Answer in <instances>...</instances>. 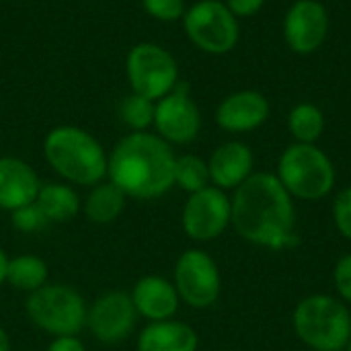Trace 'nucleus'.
<instances>
[{
	"mask_svg": "<svg viewBox=\"0 0 351 351\" xmlns=\"http://www.w3.org/2000/svg\"><path fill=\"white\" fill-rule=\"evenodd\" d=\"M49 278V269L47 263L37 257V255H16L12 259H8V267H6V282L21 292H35L41 286L47 284Z\"/></svg>",
	"mask_w": 351,
	"mask_h": 351,
	"instance_id": "nucleus-21",
	"label": "nucleus"
},
{
	"mask_svg": "<svg viewBox=\"0 0 351 351\" xmlns=\"http://www.w3.org/2000/svg\"><path fill=\"white\" fill-rule=\"evenodd\" d=\"M23 351H31V350H23Z\"/></svg>",
	"mask_w": 351,
	"mask_h": 351,
	"instance_id": "nucleus-34",
	"label": "nucleus"
},
{
	"mask_svg": "<svg viewBox=\"0 0 351 351\" xmlns=\"http://www.w3.org/2000/svg\"><path fill=\"white\" fill-rule=\"evenodd\" d=\"M224 4L237 19H247L257 14L263 8L265 0H224Z\"/></svg>",
	"mask_w": 351,
	"mask_h": 351,
	"instance_id": "nucleus-29",
	"label": "nucleus"
},
{
	"mask_svg": "<svg viewBox=\"0 0 351 351\" xmlns=\"http://www.w3.org/2000/svg\"><path fill=\"white\" fill-rule=\"evenodd\" d=\"M6 267H8V255L4 253V249H0V286L6 282Z\"/></svg>",
	"mask_w": 351,
	"mask_h": 351,
	"instance_id": "nucleus-31",
	"label": "nucleus"
},
{
	"mask_svg": "<svg viewBox=\"0 0 351 351\" xmlns=\"http://www.w3.org/2000/svg\"><path fill=\"white\" fill-rule=\"evenodd\" d=\"M138 323L132 296L125 292H107L99 296L86 313V329L101 343L125 341Z\"/></svg>",
	"mask_w": 351,
	"mask_h": 351,
	"instance_id": "nucleus-12",
	"label": "nucleus"
},
{
	"mask_svg": "<svg viewBox=\"0 0 351 351\" xmlns=\"http://www.w3.org/2000/svg\"><path fill=\"white\" fill-rule=\"evenodd\" d=\"M10 220H12V226L21 232H39L41 228L49 224L35 202L10 212Z\"/></svg>",
	"mask_w": 351,
	"mask_h": 351,
	"instance_id": "nucleus-25",
	"label": "nucleus"
},
{
	"mask_svg": "<svg viewBox=\"0 0 351 351\" xmlns=\"http://www.w3.org/2000/svg\"><path fill=\"white\" fill-rule=\"evenodd\" d=\"M41 181L33 167L16 156H0V210L14 212L33 204Z\"/></svg>",
	"mask_w": 351,
	"mask_h": 351,
	"instance_id": "nucleus-16",
	"label": "nucleus"
},
{
	"mask_svg": "<svg viewBox=\"0 0 351 351\" xmlns=\"http://www.w3.org/2000/svg\"><path fill=\"white\" fill-rule=\"evenodd\" d=\"M288 130L300 144H315L325 130V115L313 103L296 105L288 115Z\"/></svg>",
	"mask_w": 351,
	"mask_h": 351,
	"instance_id": "nucleus-22",
	"label": "nucleus"
},
{
	"mask_svg": "<svg viewBox=\"0 0 351 351\" xmlns=\"http://www.w3.org/2000/svg\"><path fill=\"white\" fill-rule=\"evenodd\" d=\"M130 296H132L138 317L148 319V323L173 319L181 304L175 284L160 276L140 278L136 286L132 288Z\"/></svg>",
	"mask_w": 351,
	"mask_h": 351,
	"instance_id": "nucleus-15",
	"label": "nucleus"
},
{
	"mask_svg": "<svg viewBox=\"0 0 351 351\" xmlns=\"http://www.w3.org/2000/svg\"><path fill=\"white\" fill-rule=\"evenodd\" d=\"M269 117V101L257 90L228 95L216 109V123L230 134L253 132Z\"/></svg>",
	"mask_w": 351,
	"mask_h": 351,
	"instance_id": "nucleus-14",
	"label": "nucleus"
},
{
	"mask_svg": "<svg viewBox=\"0 0 351 351\" xmlns=\"http://www.w3.org/2000/svg\"><path fill=\"white\" fill-rule=\"evenodd\" d=\"M333 218L337 230L351 241V187L343 189L333 206Z\"/></svg>",
	"mask_w": 351,
	"mask_h": 351,
	"instance_id": "nucleus-27",
	"label": "nucleus"
},
{
	"mask_svg": "<svg viewBox=\"0 0 351 351\" xmlns=\"http://www.w3.org/2000/svg\"><path fill=\"white\" fill-rule=\"evenodd\" d=\"M25 313L39 331L64 337L78 335L86 327L88 306L76 288L66 284H45L27 296Z\"/></svg>",
	"mask_w": 351,
	"mask_h": 351,
	"instance_id": "nucleus-5",
	"label": "nucleus"
},
{
	"mask_svg": "<svg viewBox=\"0 0 351 351\" xmlns=\"http://www.w3.org/2000/svg\"><path fill=\"white\" fill-rule=\"evenodd\" d=\"M125 74L132 93L158 101L179 84V66L171 51L158 43H138L125 58Z\"/></svg>",
	"mask_w": 351,
	"mask_h": 351,
	"instance_id": "nucleus-8",
	"label": "nucleus"
},
{
	"mask_svg": "<svg viewBox=\"0 0 351 351\" xmlns=\"http://www.w3.org/2000/svg\"><path fill=\"white\" fill-rule=\"evenodd\" d=\"M175 152L150 132H130L107 156V179L132 199H156L175 185Z\"/></svg>",
	"mask_w": 351,
	"mask_h": 351,
	"instance_id": "nucleus-2",
	"label": "nucleus"
},
{
	"mask_svg": "<svg viewBox=\"0 0 351 351\" xmlns=\"http://www.w3.org/2000/svg\"><path fill=\"white\" fill-rule=\"evenodd\" d=\"M125 199L128 197L119 187H115L111 181H101L90 187L84 199V216L93 224H111L123 212Z\"/></svg>",
	"mask_w": 351,
	"mask_h": 351,
	"instance_id": "nucleus-20",
	"label": "nucleus"
},
{
	"mask_svg": "<svg viewBox=\"0 0 351 351\" xmlns=\"http://www.w3.org/2000/svg\"><path fill=\"white\" fill-rule=\"evenodd\" d=\"M230 206V224L253 245L282 249L294 237V202L278 175L253 173L237 187Z\"/></svg>",
	"mask_w": 351,
	"mask_h": 351,
	"instance_id": "nucleus-1",
	"label": "nucleus"
},
{
	"mask_svg": "<svg viewBox=\"0 0 351 351\" xmlns=\"http://www.w3.org/2000/svg\"><path fill=\"white\" fill-rule=\"evenodd\" d=\"M278 179L290 195L315 202L331 193L335 185V167L331 158L315 144H292L278 162Z\"/></svg>",
	"mask_w": 351,
	"mask_h": 351,
	"instance_id": "nucleus-6",
	"label": "nucleus"
},
{
	"mask_svg": "<svg viewBox=\"0 0 351 351\" xmlns=\"http://www.w3.org/2000/svg\"><path fill=\"white\" fill-rule=\"evenodd\" d=\"M0 351H10V339L8 333L0 327Z\"/></svg>",
	"mask_w": 351,
	"mask_h": 351,
	"instance_id": "nucleus-32",
	"label": "nucleus"
},
{
	"mask_svg": "<svg viewBox=\"0 0 351 351\" xmlns=\"http://www.w3.org/2000/svg\"><path fill=\"white\" fill-rule=\"evenodd\" d=\"M47 165L70 185L95 187L107 177V152L101 142L82 128L58 125L43 140Z\"/></svg>",
	"mask_w": 351,
	"mask_h": 351,
	"instance_id": "nucleus-3",
	"label": "nucleus"
},
{
	"mask_svg": "<svg viewBox=\"0 0 351 351\" xmlns=\"http://www.w3.org/2000/svg\"><path fill=\"white\" fill-rule=\"evenodd\" d=\"M119 117L132 132H148L154 123V101L132 93L121 101Z\"/></svg>",
	"mask_w": 351,
	"mask_h": 351,
	"instance_id": "nucleus-24",
	"label": "nucleus"
},
{
	"mask_svg": "<svg viewBox=\"0 0 351 351\" xmlns=\"http://www.w3.org/2000/svg\"><path fill=\"white\" fill-rule=\"evenodd\" d=\"M335 286L343 300L351 302V255H346L335 265Z\"/></svg>",
	"mask_w": 351,
	"mask_h": 351,
	"instance_id": "nucleus-28",
	"label": "nucleus"
},
{
	"mask_svg": "<svg viewBox=\"0 0 351 351\" xmlns=\"http://www.w3.org/2000/svg\"><path fill=\"white\" fill-rule=\"evenodd\" d=\"M175 185L187 193H195L210 185L208 162L195 154H183L175 160Z\"/></svg>",
	"mask_w": 351,
	"mask_h": 351,
	"instance_id": "nucleus-23",
	"label": "nucleus"
},
{
	"mask_svg": "<svg viewBox=\"0 0 351 351\" xmlns=\"http://www.w3.org/2000/svg\"><path fill=\"white\" fill-rule=\"evenodd\" d=\"M173 284L181 302L191 308H208L220 296L218 265L202 249H189L177 259Z\"/></svg>",
	"mask_w": 351,
	"mask_h": 351,
	"instance_id": "nucleus-9",
	"label": "nucleus"
},
{
	"mask_svg": "<svg viewBox=\"0 0 351 351\" xmlns=\"http://www.w3.org/2000/svg\"><path fill=\"white\" fill-rule=\"evenodd\" d=\"M232 206L228 195L218 187H204L195 193H189L185 202L181 224L189 239L197 243H208L218 239L230 224Z\"/></svg>",
	"mask_w": 351,
	"mask_h": 351,
	"instance_id": "nucleus-11",
	"label": "nucleus"
},
{
	"mask_svg": "<svg viewBox=\"0 0 351 351\" xmlns=\"http://www.w3.org/2000/svg\"><path fill=\"white\" fill-rule=\"evenodd\" d=\"M346 350L351 351V337H350V341H348V346H346Z\"/></svg>",
	"mask_w": 351,
	"mask_h": 351,
	"instance_id": "nucleus-33",
	"label": "nucleus"
},
{
	"mask_svg": "<svg viewBox=\"0 0 351 351\" xmlns=\"http://www.w3.org/2000/svg\"><path fill=\"white\" fill-rule=\"evenodd\" d=\"M329 33V14L319 0H296L284 19V39L300 56L317 51Z\"/></svg>",
	"mask_w": 351,
	"mask_h": 351,
	"instance_id": "nucleus-13",
	"label": "nucleus"
},
{
	"mask_svg": "<svg viewBox=\"0 0 351 351\" xmlns=\"http://www.w3.org/2000/svg\"><path fill=\"white\" fill-rule=\"evenodd\" d=\"M35 204L47 218V222L64 224L78 216L82 204L80 195L70 183H41Z\"/></svg>",
	"mask_w": 351,
	"mask_h": 351,
	"instance_id": "nucleus-19",
	"label": "nucleus"
},
{
	"mask_svg": "<svg viewBox=\"0 0 351 351\" xmlns=\"http://www.w3.org/2000/svg\"><path fill=\"white\" fill-rule=\"evenodd\" d=\"M154 130L169 144H189L202 130V113L189 95V86L179 82L169 95L154 103Z\"/></svg>",
	"mask_w": 351,
	"mask_h": 351,
	"instance_id": "nucleus-10",
	"label": "nucleus"
},
{
	"mask_svg": "<svg viewBox=\"0 0 351 351\" xmlns=\"http://www.w3.org/2000/svg\"><path fill=\"white\" fill-rule=\"evenodd\" d=\"M253 150L243 142H226L218 146L210 160V181L218 189H237L253 175Z\"/></svg>",
	"mask_w": 351,
	"mask_h": 351,
	"instance_id": "nucleus-17",
	"label": "nucleus"
},
{
	"mask_svg": "<svg viewBox=\"0 0 351 351\" xmlns=\"http://www.w3.org/2000/svg\"><path fill=\"white\" fill-rule=\"evenodd\" d=\"M142 8L156 21L173 23L183 19L185 14V0H142Z\"/></svg>",
	"mask_w": 351,
	"mask_h": 351,
	"instance_id": "nucleus-26",
	"label": "nucleus"
},
{
	"mask_svg": "<svg viewBox=\"0 0 351 351\" xmlns=\"http://www.w3.org/2000/svg\"><path fill=\"white\" fill-rule=\"evenodd\" d=\"M45 351H86V348L78 335H64V337H53Z\"/></svg>",
	"mask_w": 351,
	"mask_h": 351,
	"instance_id": "nucleus-30",
	"label": "nucleus"
},
{
	"mask_svg": "<svg viewBox=\"0 0 351 351\" xmlns=\"http://www.w3.org/2000/svg\"><path fill=\"white\" fill-rule=\"evenodd\" d=\"M183 29L189 41L212 56H224L239 43V19L220 0H199L183 14Z\"/></svg>",
	"mask_w": 351,
	"mask_h": 351,
	"instance_id": "nucleus-7",
	"label": "nucleus"
},
{
	"mask_svg": "<svg viewBox=\"0 0 351 351\" xmlns=\"http://www.w3.org/2000/svg\"><path fill=\"white\" fill-rule=\"evenodd\" d=\"M294 329L311 350L341 351L351 337V315L333 296H308L294 311Z\"/></svg>",
	"mask_w": 351,
	"mask_h": 351,
	"instance_id": "nucleus-4",
	"label": "nucleus"
},
{
	"mask_svg": "<svg viewBox=\"0 0 351 351\" xmlns=\"http://www.w3.org/2000/svg\"><path fill=\"white\" fill-rule=\"evenodd\" d=\"M197 333L175 319L148 323L136 341L138 351H197Z\"/></svg>",
	"mask_w": 351,
	"mask_h": 351,
	"instance_id": "nucleus-18",
	"label": "nucleus"
}]
</instances>
